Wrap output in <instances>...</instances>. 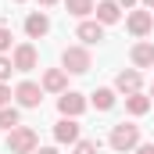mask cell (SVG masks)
Returning a JSON list of instances; mask_svg holds the SVG:
<instances>
[{"label":"cell","mask_w":154,"mask_h":154,"mask_svg":"<svg viewBox=\"0 0 154 154\" xmlns=\"http://www.w3.org/2000/svg\"><path fill=\"white\" fill-rule=\"evenodd\" d=\"M108 143H111V151H118V154L140 147V125H133V122L115 125V129H111V136H108Z\"/></svg>","instance_id":"1"},{"label":"cell","mask_w":154,"mask_h":154,"mask_svg":"<svg viewBox=\"0 0 154 154\" xmlns=\"http://www.w3.org/2000/svg\"><path fill=\"white\" fill-rule=\"evenodd\" d=\"M36 147H39L36 129L18 125V129H11V133H7V151H11V154H32Z\"/></svg>","instance_id":"2"},{"label":"cell","mask_w":154,"mask_h":154,"mask_svg":"<svg viewBox=\"0 0 154 154\" xmlns=\"http://www.w3.org/2000/svg\"><path fill=\"white\" fill-rule=\"evenodd\" d=\"M90 65H93V57H90L86 47H65V50H61V68H65V72L82 75V72H90Z\"/></svg>","instance_id":"3"},{"label":"cell","mask_w":154,"mask_h":154,"mask_svg":"<svg viewBox=\"0 0 154 154\" xmlns=\"http://www.w3.org/2000/svg\"><path fill=\"white\" fill-rule=\"evenodd\" d=\"M57 111H61L65 118H79L82 111H86V97L75 93V90H65V93L57 97Z\"/></svg>","instance_id":"4"},{"label":"cell","mask_w":154,"mask_h":154,"mask_svg":"<svg viewBox=\"0 0 154 154\" xmlns=\"http://www.w3.org/2000/svg\"><path fill=\"white\" fill-rule=\"evenodd\" d=\"M11 61H14V72H32V68H36V61H39V54H36V47H32V43H18V47H14V54H11Z\"/></svg>","instance_id":"5"},{"label":"cell","mask_w":154,"mask_h":154,"mask_svg":"<svg viewBox=\"0 0 154 154\" xmlns=\"http://www.w3.org/2000/svg\"><path fill=\"white\" fill-rule=\"evenodd\" d=\"M14 97H18V104L22 108H39V100H43V86H36V82H18L14 86Z\"/></svg>","instance_id":"6"},{"label":"cell","mask_w":154,"mask_h":154,"mask_svg":"<svg viewBox=\"0 0 154 154\" xmlns=\"http://www.w3.org/2000/svg\"><path fill=\"white\" fill-rule=\"evenodd\" d=\"M125 29H129L133 36H147L154 29V11H133V14L125 18Z\"/></svg>","instance_id":"7"},{"label":"cell","mask_w":154,"mask_h":154,"mask_svg":"<svg viewBox=\"0 0 154 154\" xmlns=\"http://www.w3.org/2000/svg\"><path fill=\"white\" fill-rule=\"evenodd\" d=\"M39 86H43L47 93H65V90H68V72H65V68H47Z\"/></svg>","instance_id":"8"},{"label":"cell","mask_w":154,"mask_h":154,"mask_svg":"<svg viewBox=\"0 0 154 154\" xmlns=\"http://www.w3.org/2000/svg\"><path fill=\"white\" fill-rule=\"evenodd\" d=\"M140 82H143V75L136 72V68H125V72H118V79H115V90L118 93H140Z\"/></svg>","instance_id":"9"},{"label":"cell","mask_w":154,"mask_h":154,"mask_svg":"<svg viewBox=\"0 0 154 154\" xmlns=\"http://www.w3.org/2000/svg\"><path fill=\"white\" fill-rule=\"evenodd\" d=\"M25 32H29V39H43L50 32V18H47L43 11H32V14L25 18Z\"/></svg>","instance_id":"10"},{"label":"cell","mask_w":154,"mask_h":154,"mask_svg":"<svg viewBox=\"0 0 154 154\" xmlns=\"http://www.w3.org/2000/svg\"><path fill=\"white\" fill-rule=\"evenodd\" d=\"M54 140L57 143H79V122L75 118H61L54 125Z\"/></svg>","instance_id":"11"},{"label":"cell","mask_w":154,"mask_h":154,"mask_svg":"<svg viewBox=\"0 0 154 154\" xmlns=\"http://www.w3.org/2000/svg\"><path fill=\"white\" fill-rule=\"evenodd\" d=\"M75 36L82 39L86 47H93V43H100V39H104V25H100V22H79Z\"/></svg>","instance_id":"12"},{"label":"cell","mask_w":154,"mask_h":154,"mask_svg":"<svg viewBox=\"0 0 154 154\" xmlns=\"http://www.w3.org/2000/svg\"><path fill=\"white\" fill-rule=\"evenodd\" d=\"M129 57H133V65H136V68H151V65H154V43H147V39H143V43H136V47L129 50Z\"/></svg>","instance_id":"13"},{"label":"cell","mask_w":154,"mask_h":154,"mask_svg":"<svg viewBox=\"0 0 154 154\" xmlns=\"http://www.w3.org/2000/svg\"><path fill=\"white\" fill-rule=\"evenodd\" d=\"M118 18H122V7H118L115 0H100L97 4V22L100 25H115Z\"/></svg>","instance_id":"14"},{"label":"cell","mask_w":154,"mask_h":154,"mask_svg":"<svg viewBox=\"0 0 154 154\" xmlns=\"http://www.w3.org/2000/svg\"><path fill=\"white\" fill-rule=\"evenodd\" d=\"M125 111L129 115H147L151 111V97L147 93H129L125 97Z\"/></svg>","instance_id":"15"},{"label":"cell","mask_w":154,"mask_h":154,"mask_svg":"<svg viewBox=\"0 0 154 154\" xmlns=\"http://www.w3.org/2000/svg\"><path fill=\"white\" fill-rule=\"evenodd\" d=\"M90 97H93V108H97V111H111V108H115V90H108V86L93 90Z\"/></svg>","instance_id":"16"},{"label":"cell","mask_w":154,"mask_h":154,"mask_svg":"<svg viewBox=\"0 0 154 154\" xmlns=\"http://www.w3.org/2000/svg\"><path fill=\"white\" fill-rule=\"evenodd\" d=\"M65 7H68V14H75V18H86V14L97 11L93 0H65Z\"/></svg>","instance_id":"17"},{"label":"cell","mask_w":154,"mask_h":154,"mask_svg":"<svg viewBox=\"0 0 154 154\" xmlns=\"http://www.w3.org/2000/svg\"><path fill=\"white\" fill-rule=\"evenodd\" d=\"M22 122H18V108H0V129H18Z\"/></svg>","instance_id":"18"},{"label":"cell","mask_w":154,"mask_h":154,"mask_svg":"<svg viewBox=\"0 0 154 154\" xmlns=\"http://www.w3.org/2000/svg\"><path fill=\"white\" fill-rule=\"evenodd\" d=\"M97 151H100L97 140H79V143H75V154H97Z\"/></svg>","instance_id":"19"},{"label":"cell","mask_w":154,"mask_h":154,"mask_svg":"<svg viewBox=\"0 0 154 154\" xmlns=\"http://www.w3.org/2000/svg\"><path fill=\"white\" fill-rule=\"evenodd\" d=\"M11 72H14V61L0 54V82H4V79H11Z\"/></svg>","instance_id":"20"},{"label":"cell","mask_w":154,"mask_h":154,"mask_svg":"<svg viewBox=\"0 0 154 154\" xmlns=\"http://www.w3.org/2000/svg\"><path fill=\"white\" fill-rule=\"evenodd\" d=\"M7 50H11V29L0 25V54H7Z\"/></svg>","instance_id":"21"},{"label":"cell","mask_w":154,"mask_h":154,"mask_svg":"<svg viewBox=\"0 0 154 154\" xmlns=\"http://www.w3.org/2000/svg\"><path fill=\"white\" fill-rule=\"evenodd\" d=\"M7 100H11V90H7V86L0 82V108H7Z\"/></svg>","instance_id":"22"},{"label":"cell","mask_w":154,"mask_h":154,"mask_svg":"<svg viewBox=\"0 0 154 154\" xmlns=\"http://www.w3.org/2000/svg\"><path fill=\"white\" fill-rule=\"evenodd\" d=\"M136 154H154V143H140V147H136Z\"/></svg>","instance_id":"23"},{"label":"cell","mask_w":154,"mask_h":154,"mask_svg":"<svg viewBox=\"0 0 154 154\" xmlns=\"http://www.w3.org/2000/svg\"><path fill=\"white\" fill-rule=\"evenodd\" d=\"M32 154H57V151H54V147H36Z\"/></svg>","instance_id":"24"},{"label":"cell","mask_w":154,"mask_h":154,"mask_svg":"<svg viewBox=\"0 0 154 154\" xmlns=\"http://www.w3.org/2000/svg\"><path fill=\"white\" fill-rule=\"evenodd\" d=\"M118 7H133V4H136V0H115Z\"/></svg>","instance_id":"25"},{"label":"cell","mask_w":154,"mask_h":154,"mask_svg":"<svg viewBox=\"0 0 154 154\" xmlns=\"http://www.w3.org/2000/svg\"><path fill=\"white\" fill-rule=\"evenodd\" d=\"M39 4H43V7H50V4H57V0H39Z\"/></svg>","instance_id":"26"},{"label":"cell","mask_w":154,"mask_h":154,"mask_svg":"<svg viewBox=\"0 0 154 154\" xmlns=\"http://www.w3.org/2000/svg\"><path fill=\"white\" fill-rule=\"evenodd\" d=\"M143 4H147V7H154V0H143Z\"/></svg>","instance_id":"27"},{"label":"cell","mask_w":154,"mask_h":154,"mask_svg":"<svg viewBox=\"0 0 154 154\" xmlns=\"http://www.w3.org/2000/svg\"><path fill=\"white\" fill-rule=\"evenodd\" d=\"M151 100H154V86H151Z\"/></svg>","instance_id":"28"},{"label":"cell","mask_w":154,"mask_h":154,"mask_svg":"<svg viewBox=\"0 0 154 154\" xmlns=\"http://www.w3.org/2000/svg\"><path fill=\"white\" fill-rule=\"evenodd\" d=\"M18 4H22V0H18Z\"/></svg>","instance_id":"29"}]
</instances>
